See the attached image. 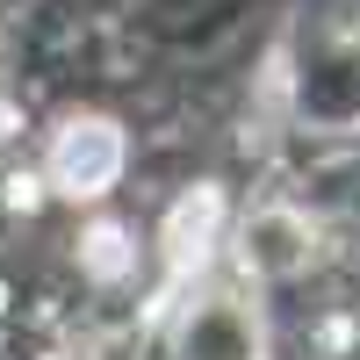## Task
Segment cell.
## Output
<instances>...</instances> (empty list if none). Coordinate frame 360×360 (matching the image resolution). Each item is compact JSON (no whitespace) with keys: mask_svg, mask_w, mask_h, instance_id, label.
I'll use <instances>...</instances> for the list:
<instances>
[{"mask_svg":"<svg viewBox=\"0 0 360 360\" xmlns=\"http://www.w3.org/2000/svg\"><path fill=\"white\" fill-rule=\"evenodd\" d=\"M115 159H123L115 130L86 123V130H72L65 144H58L51 173H58V188H65V195H101V188H108V173H115Z\"/></svg>","mask_w":360,"mask_h":360,"instance_id":"6da1fadb","label":"cell"},{"mask_svg":"<svg viewBox=\"0 0 360 360\" xmlns=\"http://www.w3.org/2000/svg\"><path fill=\"white\" fill-rule=\"evenodd\" d=\"M130 259H137V245H130V231H123V224H94V231H86V274L115 281Z\"/></svg>","mask_w":360,"mask_h":360,"instance_id":"7a4b0ae2","label":"cell"}]
</instances>
